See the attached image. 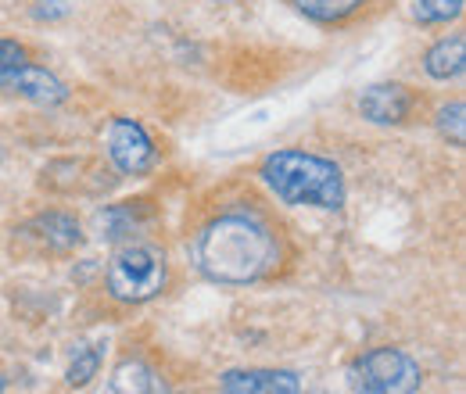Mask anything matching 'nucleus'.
<instances>
[{
    "instance_id": "nucleus-17",
    "label": "nucleus",
    "mask_w": 466,
    "mask_h": 394,
    "mask_svg": "<svg viewBox=\"0 0 466 394\" xmlns=\"http://www.w3.org/2000/svg\"><path fill=\"white\" fill-rule=\"evenodd\" d=\"M463 101H452V105H445L441 112H438V129H441V136L452 144V147H463Z\"/></svg>"
},
{
    "instance_id": "nucleus-6",
    "label": "nucleus",
    "mask_w": 466,
    "mask_h": 394,
    "mask_svg": "<svg viewBox=\"0 0 466 394\" xmlns=\"http://www.w3.org/2000/svg\"><path fill=\"white\" fill-rule=\"evenodd\" d=\"M15 240L29 244L33 251H72V248H79L83 233H79V223L72 216L44 212V216H36V219H29V223L22 226Z\"/></svg>"
},
{
    "instance_id": "nucleus-9",
    "label": "nucleus",
    "mask_w": 466,
    "mask_h": 394,
    "mask_svg": "<svg viewBox=\"0 0 466 394\" xmlns=\"http://www.w3.org/2000/svg\"><path fill=\"white\" fill-rule=\"evenodd\" d=\"M11 94H18V97H25L33 105H44V108H55L61 101H68V86L61 83L55 72H47V68H40L33 61L22 65V72L11 83Z\"/></svg>"
},
{
    "instance_id": "nucleus-19",
    "label": "nucleus",
    "mask_w": 466,
    "mask_h": 394,
    "mask_svg": "<svg viewBox=\"0 0 466 394\" xmlns=\"http://www.w3.org/2000/svg\"><path fill=\"white\" fill-rule=\"evenodd\" d=\"M0 394H4V377H0Z\"/></svg>"
},
{
    "instance_id": "nucleus-10",
    "label": "nucleus",
    "mask_w": 466,
    "mask_h": 394,
    "mask_svg": "<svg viewBox=\"0 0 466 394\" xmlns=\"http://www.w3.org/2000/svg\"><path fill=\"white\" fill-rule=\"evenodd\" d=\"M105 394H173V391L158 377V369H151L140 359H129V362H122L116 373L108 377Z\"/></svg>"
},
{
    "instance_id": "nucleus-1",
    "label": "nucleus",
    "mask_w": 466,
    "mask_h": 394,
    "mask_svg": "<svg viewBox=\"0 0 466 394\" xmlns=\"http://www.w3.org/2000/svg\"><path fill=\"white\" fill-rule=\"evenodd\" d=\"M190 255L205 280L244 287L277 269L280 244L255 212H223L198 233Z\"/></svg>"
},
{
    "instance_id": "nucleus-18",
    "label": "nucleus",
    "mask_w": 466,
    "mask_h": 394,
    "mask_svg": "<svg viewBox=\"0 0 466 394\" xmlns=\"http://www.w3.org/2000/svg\"><path fill=\"white\" fill-rule=\"evenodd\" d=\"M65 15H68L65 0H40V7H36V18H65Z\"/></svg>"
},
{
    "instance_id": "nucleus-13",
    "label": "nucleus",
    "mask_w": 466,
    "mask_h": 394,
    "mask_svg": "<svg viewBox=\"0 0 466 394\" xmlns=\"http://www.w3.org/2000/svg\"><path fill=\"white\" fill-rule=\"evenodd\" d=\"M366 0H294V7L312 18V22H323V25H334V22H345L351 18Z\"/></svg>"
},
{
    "instance_id": "nucleus-11",
    "label": "nucleus",
    "mask_w": 466,
    "mask_h": 394,
    "mask_svg": "<svg viewBox=\"0 0 466 394\" xmlns=\"http://www.w3.org/2000/svg\"><path fill=\"white\" fill-rule=\"evenodd\" d=\"M147 219H151V212L144 208V201H122V205H108L105 212H97L94 226H97L101 240H122L133 229H140Z\"/></svg>"
},
{
    "instance_id": "nucleus-3",
    "label": "nucleus",
    "mask_w": 466,
    "mask_h": 394,
    "mask_svg": "<svg viewBox=\"0 0 466 394\" xmlns=\"http://www.w3.org/2000/svg\"><path fill=\"white\" fill-rule=\"evenodd\" d=\"M166 255L155 244H126L108 262V294L122 305H140L162 294Z\"/></svg>"
},
{
    "instance_id": "nucleus-4",
    "label": "nucleus",
    "mask_w": 466,
    "mask_h": 394,
    "mask_svg": "<svg viewBox=\"0 0 466 394\" xmlns=\"http://www.w3.org/2000/svg\"><path fill=\"white\" fill-rule=\"evenodd\" d=\"M349 384L355 394H416L423 369L399 348H373L351 362Z\"/></svg>"
},
{
    "instance_id": "nucleus-12",
    "label": "nucleus",
    "mask_w": 466,
    "mask_h": 394,
    "mask_svg": "<svg viewBox=\"0 0 466 394\" xmlns=\"http://www.w3.org/2000/svg\"><path fill=\"white\" fill-rule=\"evenodd\" d=\"M463 65H466V36L456 33V36H445L438 40L427 57H423V68L431 79H456L463 76Z\"/></svg>"
},
{
    "instance_id": "nucleus-5",
    "label": "nucleus",
    "mask_w": 466,
    "mask_h": 394,
    "mask_svg": "<svg viewBox=\"0 0 466 394\" xmlns=\"http://www.w3.org/2000/svg\"><path fill=\"white\" fill-rule=\"evenodd\" d=\"M105 151H108L112 166L118 172H126V176H144V172L155 169V162H158V151H155V140L147 136V129L137 118H126V115H118V118L108 122Z\"/></svg>"
},
{
    "instance_id": "nucleus-7",
    "label": "nucleus",
    "mask_w": 466,
    "mask_h": 394,
    "mask_svg": "<svg viewBox=\"0 0 466 394\" xmlns=\"http://www.w3.org/2000/svg\"><path fill=\"white\" fill-rule=\"evenodd\" d=\"M412 105H416V97L409 94L402 83H373L359 97L362 118H370L377 126H399V122H406L409 115H412Z\"/></svg>"
},
{
    "instance_id": "nucleus-16",
    "label": "nucleus",
    "mask_w": 466,
    "mask_h": 394,
    "mask_svg": "<svg viewBox=\"0 0 466 394\" xmlns=\"http://www.w3.org/2000/svg\"><path fill=\"white\" fill-rule=\"evenodd\" d=\"M25 61H29V55H25L22 44H15V40H0V90L11 94V83H15V76L22 72Z\"/></svg>"
},
{
    "instance_id": "nucleus-2",
    "label": "nucleus",
    "mask_w": 466,
    "mask_h": 394,
    "mask_svg": "<svg viewBox=\"0 0 466 394\" xmlns=\"http://www.w3.org/2000/svg\"><path fill=\"white\" fill-rule=\"evenodd\" d=\"M262 183L284 205H309V208H341L345 205V176L330 158L312 151H273L262 162Z\"/></svg>"
},
{
    "instance_id": "nucleus-14",
    "label": "nucleus",
    "mask_w": 466,
    "mask_h": 394,
    "mask_svg": "<svg viewBox=\"0 0 466 394\" xmlns=\"http://www.w3.org/2000/svg\"><path fill=\"white\" fill-rule=\"evenodd\" d=\"M101 362H105V344H86V348H79V351L72 355V362H68V373H65L68 388H86V384L97 377Z\"/></svg>"
},
{
    "instance_id": "nucleus-8",
    "label": "nucleus",
    "mask_w": 466,
    "mask_h": 394,
    "mask_svg": "<svg viewBox=\"0 0 466 394\" xmlns=\"http://www.w3.org/2000/svg\"><path fill=\"white\" fill-rule=\"evenodd\" d=\"M301 380L291 369H230L223 377V394H298Z\"/></svg>"
},
{
    "instance_id": "nucleus-15",
    "label": "nucleus",
    "mask_w": 466,
    "mask_h": 394,
    "mask_svg": "<svg viewBox=\"0 0 466 394\" xmlns=\"http://www.w3.org/2000/svg\"><path fill=\"white\" fill-rule=\"evenodd\" d=\"M463 15V0H412V18L420 25H441Z\"/></svg>"
}]
</instances>
